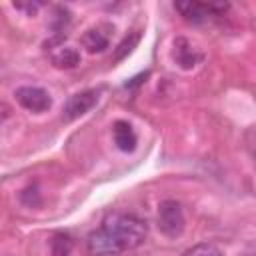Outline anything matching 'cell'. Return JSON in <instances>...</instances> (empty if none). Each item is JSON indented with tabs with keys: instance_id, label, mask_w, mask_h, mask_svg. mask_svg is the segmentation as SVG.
<instances>
[{
	"instance_id": "1",
	"label": "cell",
	"mask_w": 256,
	"mask_h": 256,
	"mask_svg": "<svg viewBox=\"0 0 256 256\" xmlns=\"http://www.w3.org/2000/svg\"><path fill=\"white\" fill-rule=\"evenodd\" d=\"M148 234V226L136 214L110 212L98 230L88 236V250L94 256H114L138 248Z\"/></svg>"
},
{
	"instance_id": "2",
	"label": "cell",
	"mask_w": 256,
	"mask_h": 256,
	"mask_svg": "<svg viewBox=\"0 0 256 256\" xmlns=\"http://www.w3.org/2000/svg\"><path fill=\"white\" fill-rule=\"evenodd\" d=\"M186 220H184V212L180 202L176 200H164L158 206V228L164 236L168 238H176L184 232Z\"/></svg>"
},
{
	"instance_id": "3",
	"label": "cell",
	"mask_w": 256,
	"mask_h": 256,
	"mask_svg": "<svg viewBox=\"0 0 256 256\" xmlns=\"http://www.w3.org/2000/svg\"><path fill=\"white\" fill-rule=\"evenodd\" d=\"M14 96L22 108H26L28 112H34V114L46 112L52 106L50 94L40 86H20V88H16Z\"/></svg>"
},
{
	"instance_id": "4",
	"label": "cell",
	"mask_w": 256,
	"mask_h": 256,
	"mask_svg": "<svg viewBox=\"0 0 256 256\" xmlns=\"http://www.w3.org/2000/svg\"><path fill=\"white\" fill-rule=\"evenodd\" d=\"M226 8H228L226 4H204V2H178L176 4V10L182 14V18L192 24L206 22L210 16H216L224 12Z\"/></svg>"
},
{
	"instance_id": "5",
	"label": "cell",
	"mask_w": 256,
	"mask_h": 256,
	"mask_svg": "<svg viewBox=\"0 0 256 256\" xmlns=\"http://www.w3.org/2000/svg\"><path fill=\"white\" fill-rule=\"evenodd\" d=\"M98 102V92L96 90H82L72 94L66 104H64V118L66 120H76L80 116H84L86 112H90L94 108V104Z\"/></svg>"
},
{
	"instance_id": "6",
	"label": "cell",
	"mask_w": 256,
	"mask_h": 256,
	"mask_svg": "<svg viewBox=\"0 0 256 256\" xmlns=\"http://www.w3.org/2000/svg\"><path fill=\"white\" fill-rule=\"evenodd\" d=\"M176 64L184 70H192L196 64L202 62V52L188 40V38H178L174 42V52H172Z\"/></svg>"
},
{
	"instance_id": "7",
	"label": "cell",
	"mask_w": 256,
	"mask_h": 256,
	"mask_svg": "<svg viewBox=\"0 0 256 256\" xmlns=\"http://www.w3.org/2000/svg\"><path fill=\"white\" fill-rule=\"evenodd\" d=\"M112 136H114V144L118 146V150L122 152H132L136 148V132L132 128L130 122L126 120H116L114 126H112Z\"/></svg>"
},
{
	"instance_id": "8",
	"label": "cell",
	"mask_w": 256,
	"mask_h": 256,
	"mask_svg": "<svg viewBox=\"0 0 256 256\" xmlns=\"http://www.w3.org/2000/svg\"><path fill=\"white\" fill-rule=\"evenodd\" d=\"M110 44V38H108V32H104L102 26H94V28H88L84 34H82V46L86 48V52L90 54H100L108 48Z\"/></svg>"
},
{
	"instance_id": "9",
	"label": "cell",
	"mask_w": 256,
	"mask_h": 256,
	"mask_svg": "<svg viewBox=\"0 0 256 256\" xmlns=\"http://www.w3.org/2000/svg\"><path fill=\"white\" fill-rule=\"evenodd\" d=\"M52 62L56 68L70 70V68H76L80 64V54H78V50H74L70 46H62L56 52H52Z\"/></svg>"
},
{
	"instance_id": "10",
	"label": "cell",
	"mask_w": 256,
	"mask_h": 256,
	"mask_svg": "<svg viewBox=\"0 0 256 256\" xmlns=\"http://www.w3.org/2000/svg\"><path fill=\"white\" fill-rule=\"evenodd\" d=\"M72 250V238L68 234H56L52 240V254L54 256H68Z\"/></svg>"
},
{
	"instance_id": "11",
	"label": "cell",
	"mask_w": 256,
	"mask_h": 256,
	"mask_svg": "<svg viewBox=\"0 0 256 256\" xmlns=\"http://www.w3.org/2000/svg\"><path fill=\"white\" fill-rule=\"evenodd\" d=\"M182 256H224L214 244H208V242H202V244H196L192 248H188Z\"/></svg>"
},
{
	"instance_id": "12",
	"label": "cell",
	"mask_w": 256,
	"mask_h": 256,
	"mask_svg": "<svg viewBox=\"0 0 256 256\" xmlns=\"http://www.w3.org/2000/svg\"><path fill=\"white\" fill-rule=\"evenodd\" d=\"M138 38H140V34H138V32H134V34L126 36V38L120 42V46H118V50H116V54H114V60H122L124 56H128V54L132 52V48L136 46Z\"/></svg>"
},
{
	"instance_id": "13",
	"label": "cell",
	"mask_w": 256,
	"mask_h": 256,
	"mask_svg": "<svg viewBox=\"0 0 256 256\" xmlns=\"http://www.w3.org/2000/svg\"><path fill=\"white\" fill-rule=\"evenodd\" d=\"M248 256H252V254H248Z\"/></svg>"
}]
</instances>
